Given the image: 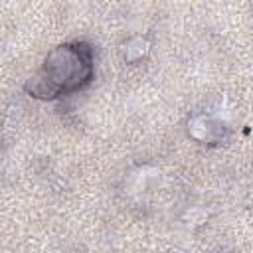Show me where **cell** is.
Returning a JSON list of instances; mask_svg holds the SVG:
<instances>
[{"mask_svg": "<svg viewBox=\"0 0 253 253\" xmlns=\"http://www.w3.org/2000/svg\"><path fill=\"white\" fill-rule=\"evenodd\" d=\"M95 75V53L87 42H67L53 47L42 67L26 81L28 95L53 101L75 93L91 83Z\"/></svg>", "mask_w": 253, "mask_h": 253, "instance_id": "6da1fadb", "label": "cell"}, {"mask_svg": "<svg viewBox=\"0 0 253 253\" xmlns=\"http://www.w3.org/2000/svg\"><path fill=\"white\" fill-rule=\"evenodd\" d=\"M188 134H190V138H194L202 144H217L225 138L227 128L213 115L200 113V115H192L188 119Z\"/></svg>", "mask_w": 253, "mask_h": 253, "instance_id": "7a4b0ae2", "label": "cell"}, {"mask_svg": "<svg viewBox=\"0 0 253 253\" xmlns=\"http://www.w3.org/2000/svg\"><path fill=\"white\" fill-rule=\"evenodd\" d=\"M148 51H150V43H148V40L142 38V36H134V38H130V40H126V42L123 43V59H125L126 63H136V61H140L142 57L148 55Z\"/></svg>", "mask_w": 253, "mask_h": 253, "instance_id": "3957f363", "label": "cell"}]
</instances>
